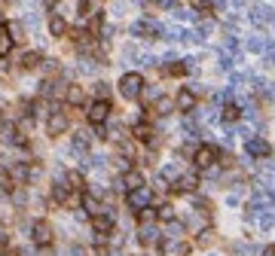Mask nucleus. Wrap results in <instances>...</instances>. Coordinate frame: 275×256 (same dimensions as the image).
Here are the masks:
<instances>
[{"mask_svg":"<svg viewBox=\"0 0 275 256\" xmlns=\"http://www.w3.org/2000/svg\"><path fill=\"white\" fill-rule=\"evenodd\" d=\"M217 146H211V143H202L199 150L193 153V162H196V168H211V165L217 162Z\"/></svg>","mask_w":275,"mask_h":256,"instance_id":"nucleus-4","label":"nucleus"},{"mask_svg":"<svg viewBox=\"0 0 275 256\" xmlns=\"http://www.w3.org/2000/svg\"><path fill=\"white\" fill-rule=\"evenodd\" d=\"M6 238H9V235H6V229H3V223H0V244H3V241H6Z\"/></svg>","mask_w":275,"mask_h":256,"instance_id":"nucleus-32","label":"nucleus"},{"mask_svg":"<svg viewBox=\"0 0 275 256\" xmlns=\"http://www.w3.org/2000/svg\"><path fill=\"white\" fill-rule=\"evenodd\" d=\"M107 116H110V101L98 98L95 104L89 107V122H92V125H104V122H107Z\"/></svg>","mask_w":275,"mask_h":256,"instance_id":"nucleus-8","label":"nucleus"},{"mask_svg":"<svg viewBox=\"0 0 275 256\" xmlns=\"http://www.w3.org/2000/svg\"><path fill=\"white\" fill-rule=\"evenodd\" d=\"M89 134L86 131H77V137H73V150H86V146H89Z\"/></svg>","mask_w":275,"mask_h":256,"instance_id":"nucleus-27","label":"nucleus"},{"mask_svg":"<svg viewBox=\"0 0 275 256\" xmlns=\"http://www.w3.org/2000/svg\"><path fill=\"white\" fill-rule=\"evenodd\" d=\"M211 235H214V232H211V229H205V232H199V235H196V241H199V244H211Z\"/></svg>","mask_w":275,"mask_h":256,"instance_id":"nucleus-29","label":"nucleus"},{"mask_svg":"<svg viewBox=\"0 0 275 256\" xmlns=\"http://www.w3.org/2000/svg\"><path fill=\"white\" fill-rule=\"evenodd\" d=\"M153 219H156V211H150V208L141 211V223H153Z\"/></svg>","mask_w":275,"mask_h":256,"instance_id":"nucleus-28","label":"nucleus"},{"mask_svg":"<svg viewBox=\"0 0 275 256\" xmlns=\"http://www.w3.org/2000/svg\"><path fill=\"white\" fill-rule=\"evenodd\" d=\"M18 64H22L25 70H34L37 64H40V52H25V55H22V61H18Z\"/></svg>","mask_w":275,"mask_h":256,"instance_id":"nucleus-19","label":"nucleus"},{"mask_svg":"<svg viewBox=\"0 0 275 256\" xmlns=\"http://www.w3.org/2000/svg\"><path fill=\"white\" fill-rule=\"evenodd\" d=\"M132 34H135V37H159V25H153V22H138V25L132 28Z\"/></svg>","mask_w":275,"mask_h":256,"instance_id":"nucleus-16","label":"nucleus"},{"mask_svg":"<svg viewBox=\"0 0 275 256\" xmlns=\"http://www.w3.org/2000/svg\"><path fill=\"white\" fill-rule=\"evenodd\" d=\"M119 91H122V98H128V101L141 98V91H144V77H141V73H122Z\"/></svg>","mask_w":275,"mask_h":256,"instance_id":"nucleus-1","label":"nucleus"},{"mask_svg":"<svg viewBox=\"0 0 275 256\" xmlns=\"http://www.w3.org/2000/svg\"><path fill=\"white\" fill-rule=\"evenodd\" d=\"M187 70H190V64H180V61H174V64H165V73H168V77H183Z\"/></svg>","mask_w":275,"mask_h":256,"instance_id":"nucleus-24","label":"nucleus"},{"mask_svg":"<svg viewBox=\"0 0 275 256\" xmlns=\"http://www.w3.org/2000/svg\"><path fill=\"white\" fill-rule=\"evenodd\" d=\"M150 110H153V113H159V116H168L171 110H174V98H156Z\"/></svg>","mask_w":275,"mask_h":256,"instance_id":"nucleus-17","label":"nucleus"},{"mask_svg":"<svg viewBox=\"0 0 275 256\" xmlns=\"http://www.w3.org/2000/svg\"><path fill=\"white\" fill-rule=\"evenodd\" d=\"M150 201H153V189H150V186H141V189L125 192V205L132 208V211H144V208H150Z\"/></svg>","mask_w":275,"mask_h":256,"instance_id":"nucleus-2","label":"nucleus"},{"mask_svg":"<svg viewBox=\"0 0 275 256\" xmlns=\"http://www.w3.org/2000/svg\"><path fill=\"white\" fill-rule=\"evenodd\" d=\"M31 238H34V244L49 247L52 244V226L46 223V219H37V223L31 226Z\"/></svg>","mask_w":275,"mask_h":256,"instance_id":"nucleus-7","label":"nucleus"},{"mask_svg":"<svg viewBox=\"0 0 275 256\" xmlns=\"http://www.w3.org/2000/svg\"><path fill=\"white\" fill-rule=\"evenodd\" d=\"M3 256H18V253H12V250H9V253H3Z\"/></svg>","mask_w":275,"mask_h":256,"instance_id":"nucleus-35","label":"nucleus"},{"mask_svg":"<svg viewBox=\"0 0 275 256\" xmlns=\"http://www.w3.org/2000/svg\"><path fill=\"white\" fill-rule=\"evenodd\" d=\"M196 186H199V177H196V174H183L171 189H177V192H193Z\"/></svg>","mask_w":275,"mask_h":256,"instance_id":"nucleus-15","label":"nucleus"},{"mask_svg":"<svg viewBox=\"0 0 275 256\" xmlns=\"http://www.w3.org/2000/svg\"><path fill=\"white\" fill-rule=\"evenodd\" d=\"M132 137L141 143H153V128L147 122H138V125H132Z\"/></svg>","mask_w":275,"mask_h":256,"instance_id":"nucleus-13","label":"nucleus"},{"mask_svg":"<svg viewBox=\"0 0 275 256\" xmlns=\"http://www.w3.org/2000/svg\"><path fill=\"white\" fill-rule=\"evenodd\" d=\"M49 31H52V37H61V34H67V22L61 15H52L49 18Z\"/></svg>","mask_w":275,"mask_h":256,"instance_id":"nucleus-18","label":"nucleus"},{"mask_svg":"<svg viewBox=\"0 0 275 256\" xmlns=\"http://www.w3.org/2000/svg\"><path fill=\"white\" fill-rule=\"evenodd\" d=\"M67 125H70L67 113H61V110H55V113L49 116V122H46V134H49V137H61V134L67 131Z\"/></svg>","mask_w":275,"mask_h":256,"instance_id":"nucleus-5","label":"nucleus"},{"mask_svg":"<svg viewBox=\"0 0 275 256\" xmlns=\"http://www.w3.org/2000/svg\"><path fill=\"white\" fill-rule=\"evenodd\" d=\"M107 91H110V88H107L104 83H98V85H95V95H98V98H104V101H107Z\"/></svg>","mask_w":275,"mask_h":256,"instance_id":"nucleus-30","label":"nucleus"},{"mask_svg":"<svg viewBox=\"0 0 275 256\" xmlns=\"http://www.w3.org/2000/svg\"><path fill=\"white\" fill-rule=\"evenodd\" d=\"M12 46H15V40H12L9 25H6V22H0V58H6V55L12 52Z\"/></svg>","mask_w":275,"mask_h":256,"instance_id":"nucleus-10","label":"nucleus"},{"mask_svg":"<svg viewBox=\"0 0 275 256\" xmlns=\"http://www.w3.org/2000/svg\"><path fill=\"white\" fill-rule=\"evenodd\" d=\"M64 183H67L70 189H83V186H86V183H83V174H80V171H67V180H64Z\"/></svg>","mask_w":275,"mask_h":256,"instance_id":"nucleus-23","label":"nucleus"},{"mask_svg":"<svg viewBox=\"0 0 275 256\" xmlns=\"http://www.w3.org/2000/svg\"><path fill=\"white\" fill-rule=\"evenodd\" d=\"M141 186H144V177H141V171H125V174H122V180H119V189H125V192L141 189Z\"/></svg>","mask_w":275,"mask_h":256,"instance_id":"nucleus-11","label":"nucleus"},{"mask_svg":"<svg viewBox=\"0 0 275 256\" xmlns=\"http://www.w3.org/2000/svg\"><path fill=\"white\" fill-rule=\"evenodd\" d=\"M190 6L199 12V15H211L214 12V6H211V0H190Z\"/></svg>","mask_w":275,"mask_h":256,"instance_id":"nucleus-22","label":"nucleus"},{"mask_svg":"<svg viewBox=\"0 0 275 256\" xmlns=\"http://www.w3.org/2000/svg\"><path fill=\"white\" fill-rule=\"evenodd\" d=\"M199 104V95H196V88H180L177 91V98H174V107L180 110V113H193Z\"/></svg>","mask_w":275,"mask_h":256,"instance_id":"nucleus-6","label":"nucleus"},{"mask_svg":"<svg viewBox=\"0 0 275 256\" xmlns=\"http://www.w3.org/2000/svg\"><path fill=\"white\" fill-rule=\"evenodd\" d=\"M248 153L257 156V159H269V156H272V146H269L263 137H248Z\"/></svg>","mask_w":275,"mask_h":256,"instance_id":"nucleus-9","label":"nucleus"},{"mask_svg":"<svg viewBox=\"0 0 275 256\" xmlns=\"http://www.w3.org/2000/svg\"><path fill=\"white\" fill-rule=\"evenodd\" d=\"M263 256H275V247H266V250H263Z\"/></svg>","mask_w":275,"mask_h":256,"instance_id":"nucleus-33","label":"nucleus"},{"mask_svg":"<svg viewBox=\"0 0 275 256\" xmlns=\"http://www.w3.org/2000/svg\"><path fill=\"white\" fill-rule=\"evenodd\" d=\"M52 201H55V205H67V201H70V186H67L64 180H55L52 183Z\"/></svg>","mask_w":275,"mask_h":256,"instance_id":"nucleus-12","label":"nucleus"},{"mask_svg":"<svg viewBox=\"0 0 275 256\" xmlns=\"http://www.w3.org/2000/svg\"><path fill=\"white\" fill-rule=\"evenodd\" d=\"M92 256H107V253H104V250H95V253H92Z\"/></svg>","mask_w":275,"mask_h":256,"instance_id":"nucleus-34","label":"nucleus"},{"mask_svg":"<svg viewBox=\"0 0 275 256\" xmlns=\"http://www.w3.org/2000/svg\"><path fill=\"white\" fill-rule=\"evenodd\" d=\"M92 229H95L98 241L104 244V241H107V235H110V229H113V213H110L107 208H104V213H95V216H92Z\"/></svg>","mask_w":275,"mask_h":256,"instance_id":"nucleus-3","label":"nucleus"},{"mask_svg":"<svg viewBox=\"0 0 275 256\" xmlns=\"http://www.w3.org/2000/svg\"><path fill=\"white\" fill-rule=\"evenodd\" d=\"M138 238H141L144 244H156V241H159L156 229H153V226H147V223H144V229H141V235H138Z\"/></svg>","mask_w":275,"mask_h":256,"instance_id":"nucleus-21","label":"nucleus"},{"mask_svg":"<svg viewBox=\"0 0 275 256\" xmlns=\"http://www.w3.org/2000/svg\"><path fill=\"white\" fill-rule=\"evenodd\" d=\"M156 3H159V6H174L177 0H156Z\"/></svg>","mask_w":275,"mask_h":256,"instance_id":"nucleus-31","label":"nucleus"},{"mask_svg":"<svg viewBox=\"0 0 275 256\" xmlns=\"http://www.w3.org/2000/svg\"><path fill=\"white\" fill-rule=\"evenodd\" d=\"M238 116H242V110H238L235 104H226V107H223V119H226V122H235Z\"/></svg>","mask_w":275,"mask_h":256,"instance_id":"nucleus-26","label":"nucleus"},{"mask_svg":"<svg viewBox=\"0 0 275 256\" xmlns=\"http://www.w3.org/2000/svg\"><path fill=\"white\" fill-rule=\"evenodd\" d=\"M83 211L89 213V216H95V213H104V208H101V201L92 195V192H83Z\"/></svg>","mask_w":275,"mask_h":256,"instance_id":"nucleus-14","label":"nucleus"},{"mask_svg":"<svg viewBox=\"0 0 275 256\" xmlns=\"http://www.w3.org/2000/svg\"><path fill=\"white\" fill-rule=\"evenodd\" d=\"M67 104H73V107L83 104V88L80 85H67Z\"/></svg>","mask_w":275,"mask_h":256,"instance_id":"nucleus-20","label":"nucleus"},{"mask_svg":"<svg viewBox=\"0 0 275 256\" xmlns=\"http://www.w3.org/2000/svg\"><path fill=\"white\" fill-rule=\"evenodd\" d=\"M156 219H162V223H171V219H174V208H171V205H162V208L156 211Z\"/></svg>","mask_w":275,"mask_h":256,"instance_id":"nucleus-25","label":"nucleus"}]
</instances>
